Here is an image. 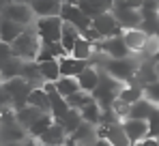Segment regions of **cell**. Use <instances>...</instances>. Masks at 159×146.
Instances as JSON below:
<instances>
[{
    "instance_id": "obj_29",
    "label": "cell",
    "mask_w": 159,
    "mask_h": 146,
    "mask_svg": "<svg viewBox=\"0 0 159 146\" xmlns=\"http://www.w3.org/2000/svg\"><path fill=\"white\" fill-rule=\"evenodd\" d=\"M54 88H56V93L60 95L62 99L71 97V95H75V93H80V84L75 77H60L56 84H54Z\"/></svg>"
},
{
    "instance_id": "obj_11",
    "label": "cell",
    "mask_w": 159,
    "mask_h": 146,
    "mask_svg": "<svg viewBox=\"0 0 159 146\" xmlns=\"http://www.w3.org/2000/svg\"><path fill=\"white\" fill-rule=\"evenodd\" d=\"M28 140V131L24 127H20L17 121L0 122V146L7 144H24Z\"/></svg>"
},
{
    "instance_id": "obj_38",
    "label": "cell",
    "mask_w": 159,
    "mask_h": 146,
    "mask_svg": "<svg viewBox=\"0 0 159 146\" xmlns=\"http://www.w3.org/2000/svg\"><path fill=\"white\" fill-rule=\"evenodd\" d=\"M133 146H157V140L146 138V140H142V142H138V144H133Z\"/></svg>"
},
{
    "instance_id": "obj_18",
    "label": "cell",
    "mask_w": 159,
    "mask_h": 146,
    "mask_svg": "<svg viewBox=\"0 0 159 146\" xmlns=\"http://www.w3.org/2000/svg\"><path fill=\"white\" fill-rule=\"evenodd\" d=\"M58 65H60V77H78L80 73L88 67V62L78 60V58H71V56L60 58Z\"/></svg>"
},
{
    "instance_id": "obj_24",
    "label": "cell",
    "mask_w": 159,
    "mask_h": 146,
    "mask_svg": "<svg viewBox=\"0 0 159 146\" xmlns=\"http://www.w3.org/2000/svg\"><path fill=\"white\" fill-rule=\"evenodd\" d=\"M80 116H82L84 122H88V125H93V127H99V125H101V116H103V110H101L95 101H88V103L80 110Z\"/></svg>"
},
{
    "instance_id": "obj_1",
    "label": "cell",
    "mask_w": 159,
    "mask_h": 146,
    "mask_svg": "<svg viewBox=\"0 0 159 146\" xmlns=\"http://www.w3.org/2000/svg\"><path fill=\"white\" fill-rule=\"evenodd\" d=\"M140 4L138 0H112V9L110 13L114 15L116 24L123 30H131V28H140L142 24V15H140Z\"/></svg>"
},
{
    "instance_id": "obj_45",
    "label": "cell",
    "mask_w": 159,
    "mask_h": 146,
    "mask_svg": "<svg viewBox=\"0 0 159 146\" xmlns=\"http://www.w3.org/2000/svg\"><path fill=\"white\" fill-rule=\"evenodd\" d=\"M0 20H2V17H0Z\"/></svg>"
},
{
    "instance_id": "obj_3",
    "label": "cell",
    "mask_w": 159,
    "mask_h": 146,
    "mask_svg": "<svg viewBox=\"0 0 159 146\" xmlns=\"http://www.w3.org/2000/svg\"><path fill=\"white\" fill-rule=\"evenodd\" d=\"M39 49H41V41H39V37H37V32H34L32 26H28L26 30L17 37V41L11 45L13 56L17 60H22V62H34Z\"/></svg>"
},
{
    "instance_id": "obj_21",
    "label": "cell",
    "mask_w": 159,
    "mask_h": 146,
    "mask_svg": "<svg viewBox=\"0 0 159 146\" xmlns=\"http://www.w3.org/2000/svg\"><path fill=\"white\" fill-rule=\"evenodd\" d=\"M28 107H34V110L43 112V114H50V97L43 90V86L30 90V95H28Z\"/></svg>"
},
{
    "instance_id": "obj_34",
    "label": "cell",
    "mask_w": 159,
    "mask_h": 146,
    "mask_svg": "<svg viewBox=\"0 0 159 146\" xmlns=\"http://www.w3.org/2000/svg\"><path fill=\"white\" fill-rule=\"evenodd\" d=\"M88 101H93V97L90 95H86V93H75V95H71V97H67V105H69V110H75V112H80Z\"/></svg>"
},
{
    "instance_id": "obj_12",
    "label": "cell",
    "mask_w": 159,
    "mask_h": 146,
    "mask_svg": "<svg viewBox=\"0 0 159 146\" xmlns=\"http://www.w3.org/2000/svg\"><path fill=\"white\" fill-rule=\"evenodd\" d=\"M34 20H43V17H58L60 9H62V0H30L28 2Z\"/></svg>"
},
{
    "instance_id": "obj_23",
    "label": "cell",
    "mask_w": 159,
    "mask_h": 146,
    "mask_svg": "<svg viewBox=\"0 0 159 146\" xmlns=\"http://www.w3.org/2000/svg\"><path fill=\"white\" fill-rule=\"evenodd\" d=\"M20 77H22L24 82H28L32 88L43 86V80H41V73H39V65H37V62H22Z\"/></svg>"
},
{
    "instance_id": "obj_31",
    "label": "cell",
    "mask_w": 159,
    "mask_h": 146,
    "mask_svg": "<svg viewBox=\"0 0 159 146\" xmlns=\"http://www.w3.org/2000/svg\"><path fill=\"white\" fill-rule=\"evenodd\" d=\"M52 125H54L52 114H43L39 121H37L34 125H32V127H30V129H28V138H32V140H39V138H41V135H43V133H45V131H48Z\"/></svg>"
},
{
    "instance_id": "obj_5",
    "label": "cell",
    "mask_w": 159,
    "mask_h": 146,
    "mask_svg": "<svg viewBox=\"0 0 159 146\" xmlns=\"http://www.w3.org/2000/svg\"><path fill=\"white\" fill-rule=\"evenodd\" d=\"M34 32L41 41V45L52 48L56 43H60V32H62V20L60 17H43V20H34Z\"/></svg>"
},
{
    "instance_id": "obj_17",
    "label": "cell",
    "mask_w": 159,
    "mask_h": 146,
    "mask_svg": "<svg viewBox=\"0 0 159 146\" xmlns=\"http://www.w3.org/2000/svg\"><path fill=\"white\" fill-rule=\"evenodd\" d=\"M157 112H159V107L155 105V103H151L148 99H140L138 103H133V105H131V110H129V118L148 122Z\"/></svg>"
},
{
    "instance_id": "obj_35",
    "label": "cell",
    "mask_w": 159,
    "mask_h": 146,
    "mask_svg": "<svg viewBox=\"0 0 159 146\" xmlns=\"http://www.w3.org/2000/svg\"><path fill=\"white\" fill-rule=\"evenodd\" d=\"M144 99H148L151 103H155L159 107V80L155 84H151V86H146L144 88Z\"/></svg>"
},
{
    "instance_id": "obj_46",
    "label": "cell",
    "mask_w": 159,
    "mask_h": 146,
    "mask_svg": "<svg viewBox=\"0 0 159 146\" xmlns=\"http://www.w3.org/2000/svg\"><path fill=\"white\" fill-rule=\"evenodd\" d=\"M157 140H159V138H157Z\"/></svg>"
},
{
    "instance_id": "obj_20",
    "label": "cell",
    "mask_w": 159,
    "mask_h": 146,
    "mask_svg": "<svg viewBox=\"0 0 159 146\" xmlns=\"http://www.w3.org/2000/svg\"><path fill=\"white\" fill-rule=\"evenodd\" d=\"M39 142L43 146H65L67 142V135H65V131H62V127L58 125V122L54 121V125L39 138Z\"/></svg>"
},
{
    "instance_id": "obj_43",
    "label": "cell",
    "mask_w": 159,
    "mask_h": 146,
    "mask_svg": "<svg viewBox=\"0 0 159 146\" xmlns=\"http://www.w3.org/2000/svg\"><path fill=\"white\" fill-rule=\"evenodd\" d=\"M7 146H22V144H7Z\"/></svg>"
},
{
    "instance_id": "obj_15",
    "label": "cell",
    "mask_w": 159,
    "mask_h": 146,
    "mask_svg": "<svg viewBox=\"0 0 159 146\" xmlns=\"http://www.w3.org/2000/svg\"><path fill=\"white\" fill-rule=\"evenodd\" d=\"M73 2L90 22L112 9V0H73Z\"/></svg>"
},
{
    "instance_id": "obj_19",
    "label": "cell",
    "mask_w": 159,
    "mask_h": 146,
    "mask_svg": "<svg viewBox=\"0 0 159 146\" xmlns=\"http://www.w3.org/2000/svg\"><path fill=\"white\" fill-rule=\"evenodd\" d=\"M26 28L20 24H13L9 20H0V43H7V45H13L17 41V37L24 32Z\"/></svg>"
},
{
    "instance_id": "obj_26",
    "label": "cell",
    "mask_w": 159,
    "mask_h": 146,
    "mask_svg": "<svg viewBox=\"0 0 159 146\" xmlns=\"http://www.w3.org/2000/svg\"><path fill=\"white\" fill-rule=\"evenodd\" d=\"M41 116H43V112H39V110H34V107H28V105L15 112V121H17V125H20V127H24L26 131H28V129H30V127H32L37 121H39Z\"/></svg>"
},
{
    "instance_id": "obj_33",
    "label": "cell",
    "mask_w": 159,
    "mask_h": 146,
    "mask_svg": "<svg viewBox=\"0 0 159 146\" xmlns=\"http://www.w3.org/2000/svg\"><path fill=\"white\" fill-rule=\"evenodd\" d=\"M129 110H131V105H127V103H123L120 99H116L112 105H110V112H112V116L116 118V122H125L129 118Z\"/></svg>"
},
{
    "instance_id": "obj_25",
    "label": "cell",
    "mask_w": 159,
    "mask_h": 146,
    "mask_svg": "<svg viewBox=\"0 0 159 146\" xmlns=\"http://www.w3.org/2000/svg\"><path fill=\"white\" fill-rule=\"evenodd\" d=\"M39 73H41L43 84H56V82L60 80V65H58V60L41 62V65H39Z\"/></svg>"
},
{
    "instance_id": "obj_4",
    "label": "cell",
    "mask_w": 159,
    "mask_h": 146,
    "mask_svg": "<svg viewBox=\"0 0 159 146\" xmlns=\"http://www.w3.org/2000/svg\"><path fill=\"white\" fill-rule=\"evenodd\" d=\"M120 88H123V84L120 82H116V80H112L110 75L106 73H101V80H99V86L95 88V93L90 95L93 101L106 112L110 110V105L118 99V93H120Z\"/></svg>"
},
{
    "instance_id": "obj_9",
    "label": "cell",
    "mask_w": 159,
    "mask_h": 146,
    "mask_svg": "<svg viewBox=\"0 0 159 146\" xmlns=\"http://www.w3.org/2000/svg\"><path fill=\"white\" fill-rule=\"evenodd\" d=\"M97 52L101 56H106L107 60H120V58H129V49L123 41V34L120 37H114V39H103L99 45H97Z\"/></svg>"
},
{
    "instance_id": "obj_27",
    "label": "cell",
    "mask_w": 159,
    "mask_h": 146,
    "mask_svg": "<svg viewBox=\"0 0 159 146\" xmlns=\"http://www.w3.org/2000/svg\"><path fill=\"white\" fill-rule=\"evenodd\" d=\"M20 71H22V60H17L13 56L11 60H7V62L0 65V82L4 84V82H11V80L20 77Z\"/></svg>"
},
{
    "instance_id": "obj_6",
    "label": "cell",
    "mask_w": 159,
    "mask_h": 146,
    "mask_svg": "<svg viewBox=\"0 0 159 146\" xmlns=\"http://www.w3.org/2000/svg\"><path fill=\"white\" fill-rule=\"evenodd\" d=\"M0 17H2V20H9V22H13V24L24 26V28L34 24V15H32L28 2H22V0L7 2V7H4V11H2Z\"/></svg>"
},
{
    "instance_id": "obj_28",
    "label": "cell",
    "mask_w": 159,
    "mask_h": 146,
    "mask_svg": "<svg viewBox=\"0 0 159 146\" xmlns=\"http://www.w3.org/2000/svg\"><path fill=\"white\" fill-rule=\"evenodd\" d=\"M80 37V30L78 28H73V26L69 24H62V32H60V45H62V49L67 52V54H71V49H73V45H75V41H78Z\"/></svg>"
},
{
    "instance_id": "obj_37",
    "label": "cell",
    "mask_w": 159,
    "mask_h": 146,
    "mask_svg": "<svg viewBox=\"0 0 159 146\" xmlns=\"http://www.w3.org/2000/svg\"><path fill=\"white\" fill-rule=\"evenodd\" d=\"M11 58H13L11 45H7V43H0V65H2V62H7V60H11Z\"/></svg>"
},
{
    "instance_id": "obj_32",
    "label": "cell",
    "mask_w": 159,
    "mask_h": 146,
    "mask_svg": "<svg viewBox=\"0 0 159 146\" xmlns=\"http://www.w3.org/2000/svg\"><path fill=\"white\" fill-rule=\"evenodd\" d=\"M82 122H84V121H82V116H80V112H75V110H69V112H67V116H65L62 121H58V125L62 127V131H65V135L69 138V135H71V133H73V131L78 129V127L82 125Z\"/></svg>"
},
{
    "instance_id": "obj_40",
    "label": "cell",
    "mask_w": 159,
    "mask_h": 146,
    "mask_svg": "<svg viewBox=\"0 0 159 146\" xmlns=\"http://www.w3.org/2000/svg\"><path fill=\"white\" fill-rule=\"evenodd\" d=\"M95 146H110V144H107L106 140H97V142H95Z\"/></svg>"
},
{
    "instance_id": "obj_22",
    "label": "cell",
    "mask_w": 159,
    "mask_h": 146,
    "mask_svg": "<svg viewBox=\"0 0 159 146\" xmlns=\"http://www.w3.org/2000/svg\"><path fill=\"white\" fill-rule=\"evenodd\" d=\"M95 52H97V48H95L90 41H86L84 37H80L69 56H71V58H78V60H84V62H90V58L95 56Z\"/></svg>"
},
{
    "instance_id": "obj_7",
    "label": "cell",
    "mask_w": 159,
    "mask_h": 146,
    "mask_svg": "<svg viewBox=\"0 0 159 146\" xmlns=\"http://www.w3.org/2000/svg\"><path fill=\"white\" fill-rule=\"evenodd\" d=\"M60 20H62V24H69L73 26V28H78L80 34H84L88 28H90V20L80 11L78 7H75V2L73 0H67V2H62V9H60V15H58Z\"/></svg>"
},
{
    "instance_id": "obj_8",
    "label": "cell",
    "mask_w": 159,
    "mask_h": 146,
    "mask_svg": "<svg viewBox=\"0 0 159 146\" xmlns=\"http://www.w3.org/2000/svg\"><path fill=\"white\" fill-rule=\"evenodd\" d=\"M97 138L106 140L110 146H131L125 138V131H123L120 122H101L97 127Z\"/></svg>"
},
{
    "instance_id": "obj_36",
    "label": "cell",
    "mask_w": 159,
    "mask_h": 146,
    "mask_svg": "<svg viewBox=\"0 0 159 146\" xmlns=\"http://www.w3.org/2000/svg\"><path fill=\"white\" fill-rule=\"evenodd\" d=\"M48 60H56V58H54L52 49L48 48V45H41L39 54H37V58H34V62H37V65H41V62H48Z\"/></svg>"
},
{
    "instance_id": "obj_2",
    "label": "cell",
    "mask_w": 159,
    "mask_h": 146,
    "mask_svg": "<svg viewBox=\"0 0 159 146\" xmlns=\"http://www.w3.org/2000/svg\"><path fill=\"white\" fill-rule=\"evenodd\" d=\"M138 67H140V60L138 58H120V60H103L101 62V67H99V71L110 75L112 80H116V82H120L123 86L125 84H131L133 77H135V71H138Z\"/></svg>"
},
{
    "instance_id": "obj_44",
    "label": "cell",
    "mask_w": 159,
    "mask_h": 146,
    "mask_svg": "<svg viewBox=\"0 0 159 146\" xmlns=\"http://www.w3.org/2000/svg\"><path fill=\"white\" fill-rule=\"evenodd\" d=\"M157 146H159V140H157Z\"/></svg>"
},
{
    "instance_id": "obj_13",
    "label": "cell",
    "mask_w": 159,
    "mask_h": 146,
    "mask_svg": "<svg viewBox=\"0 0 159 146\" xmlns=\"http://www.w3.org/2000/svg\"><path fill=\"white\" fill-rule=\"evenodd\" d=\"M120 125H123V131H125V138H127V142H129L131 146L148 138V122L135 121V118H127V121L120 122Z\"/></svg>"
},
{
    "instance_id": "obj_10",
    "label": "cell",
    "mask_w": 159,
    "mask_h": 146,
    "mask_svg": "<svg viewBox=\"0 0 159 146\" xmlns=\"http://www.w3.org/2000/svg\"><path fill=\"white\" fill-rule=\"evenodd\" d=\"M90 28L101 37V39H114V37H120L123 34V28L116 24V20H114V15L107 11L103 15H99V17H95L93 20V24Z\"/></svg>"
},
{
    "instance_id": "obj_41",
    "label": "cell",
    "mask_w": 159,
    "mask_h": 146,
    "mask_svg": "<svg viewBox=\"0 0 159 146\" xmlns=\"http://www.w3.org/2000/svg\"><path fill=\"white\" fill-rule=\"evenodd\" d=\"M153 62H159V52H157V56H155V58H153Z\"/></svg>"
},
{
    "instance_id": "obj_42",
    "label": "cell",
    "mask_w": 159,
    "mask_h": 146,
    "mask_svg": "<svg viewBox=\"0 0 159 146\" xmlns=\"http://www.w3.org/2000/svg\"><path fill=\"white\" fill-rule=\"evenodd\" d=\"M155 71H157V75H159V62H155Z\"/></svg>"
},
{
    "instance_id": "obj_16",
    "label": "cell",
    "mask_w": 159,
    "mask_h": 146,
    "mask_svg": "<svg viewBox=\"0 0 159 146\" xmlns=\"http://www.w3.org/2000/svg\"><path fill=\"white\" fill-rule=\"evenodd\" d=\"M75 80H78L80 90H82V93H86V95H93V93H95V88L99 86V80H101V71L88 65V67H86L84 71L80 73Z\"/></svg>"
},
{
    "instance_id": "obj_14",
    "label": "cell",
    "mask_w": 159,
    "mask_h": 146,
    "mask_svg": "<svg viewBox=\"0 0 159 146\" xmlns=\"http://www.w3.org/2000/svg\"><path fill=\"white\" fill-rule=\"evenodd\" d=\"M148 34L140 28H131V30H123V41L129 49V54H144L146 43H148Z\"/></svg>"
},
{
    "instance_id": "obj_30",
    "label": "cell",
    "mask_w": 159,
    "mask_h": 146,
    "mask_svg": "<svg viewBox=\"0 0 159 146\" xmlns=\"http://www.w3.org/2000/svg\"><path fill=\"white\" fill-rule=\"evenodd\" d=\"M118 99H120L123 103H127V105H133V103H138L140 99H144V90H142L140 86L125 84V86L120 88V93H118Z\"/></svg>"
},
{
    "instance_id": "obj_39",
    "label": "cell",
    "mask_w": 159,
    "mask_h": 146,
    "mask_svg": "<svg viewBox=\"0 0 159 146\" xmlns=\"http://www.w3.org/2000/svg\"><path fill=\"white\" fill-rule=\"evenodd\" d=\"M22 146H43V144H41L39 140H32V138H28V140H26V142H24Z\"/></svg>"
}]
</instances>
